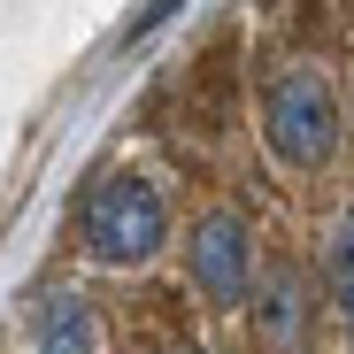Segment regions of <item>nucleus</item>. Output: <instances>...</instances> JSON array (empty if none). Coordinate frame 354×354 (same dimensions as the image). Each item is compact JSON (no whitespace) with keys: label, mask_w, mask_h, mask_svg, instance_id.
Wrapping results in <instances>:
<instances>
[{"label":"nucleus","mask_w":354,"mask_h":354,"mask_svg":"<svg viewBox=\"0 0 354 354\" xmlns=\"http://www.w3.org/2000/svg\"><path fill=\"white\" fill-rule=\"evenodd\" d=\"M324 270H331V277H354V216L331 231V247H324Z\"/></svg>","instance_id":"obj_6"},{"label":"nucleus","mask_w":354,"mask_h":354,"mask_svg":"<svg viewBox=\"0 0 354 354\" xmlns=\"http://www.w3.org/2000/svg\"><path fill=\"white\" fill-rule=\"evenodd\" d=\"M254 292V339L270 346V354H301L308 346V316H316V301H308V277L292 270V262H277L262 285H247Z\"/></svg>","instance_id":"obj_4"},{"label":"nucleus","mask_w":354,"mask_h":354,"mask_svg":"<svg viewBox=\"0 0 354 354\" xmlns=\"http://www.w3.org/2000/svg\"><path fill=\"white\" fill-rule=\"evenodd\" d=\"M339 285V301H346V316H354V277H331Z\"/></svg>","instance_id":"obj_7"},{"label":"nucleus","mask_w":354,"mask_h":354,"mask_svg":"<svg viewBox=\"0 0 354 354\" xmlns=\"http://www.w3.org/2000/svg\"><path fill=\"white\" fill-rule=\"evenodd\" d=\"M185 270H193V285L216 308H239L247 285H254V231H247V216L208 208L193 223V239H185Z\"/></svg>","instance_id":"obj_3"},{"label":"nucleus","mask_w":354,"mask_h":354,"mask_svg":"<svg viewBox=\"0 0 354 354\" xmlns=\"http://www.w3.org/2000/svg\"><path fill=\"white\" fill-rule=\"evenodd\" d=\"M31 354H100V316L77 285H54L31 301Z\"/></svg>","instance_id":"obj_5"},{"label":"nucleus","mask_w":354,"mask_h":354,"mask_svg":"<svg viewBox=\"0 0 354 354\" xmlns=\"http://www.w3.org/2000/svg\"><path fill=\"white\" fill-rule=\"evenodd\" d=\"M169 239V201L147 169H108L77 208V247L100 270H147Z\"/></svg>","instance_id":"obj_2"},{"label":"nucleus","mask_w":354,"mask_h":354,"mask_svg":"<svg viewBox=\"0 0 354 354\" xmlns=\"http://www.w3.org/2000/svg\"><path fill=\"white\" fill-rule=\"evenodd\" d=\"M262 139H270V162L285 177L331 169V154L346 139V108H339V93H331V77L316 62H285L262 85Z\"/></svg>","instance_id":"obj_1"}]
</instances>
